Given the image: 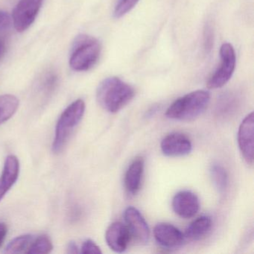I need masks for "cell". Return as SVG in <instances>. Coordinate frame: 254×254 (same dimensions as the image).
Wrapping results in <instances>:
<instances>
[{
    "label": "cell",
    "mask_w": 254,
    "mask_h": 254,
    "mask_svg": "<svg viewBox=\"0 0 254 254\" xmlns=\"http://www.w3.org/2000/svg\"><path fill=\"white\" fill-rule=\"evenodd\" d=\"M134 95V90L131 86L117 77H110L99 84L96 91V99L104 110L114 114L127 105Z\"/></svg>",
    "instance_id": "cell-1"
},
{
    "label": "cell",
    "mask_w": 254,
    "mask_h": 254,
    "mask_svg": "<svg viewBox=\"0 0 254 254\" xmlns=\"http://www.w3.org/2000/svg\"><path fill=\"white\" fill-rule=\"evenodd\" d=\"M209 100L210 95L206 90L191 92L175 101L166 111V116L180 121L194 120L206 110Z\"/></svg>",
    "instance_id": "cell-2"
},
{
    "label": "cell",
    "mask_w": 254,
    "mask_h": 254,
    "mask_svg": "<svg viewBox=\"0 0 254 254\" xmlns=\"http://www.w3.org/2000/svg\"><path fill=\"white\" fill-rule=\"evenodd\" d=\"M85 112V103L82 99H77L62 113L56 127L53 151L60 154L64 149L72 131L82 120Z\"/></svg>",
    "instance_id": "cell-3"
},
{
    "label": "cell",
    "mask_w": 254,
    "mask_h": 254,
    "mask_svg": "<svg viewBox=\"0 0 254 254\" xmlns=\"http://www.w3.org/2000/svg\"><path fill=\"white\" fill-rule=\"evenodd\" d=\"M101 50V44L97 39L89 35H80L72 45L69 66L77 72L89 70L99 61Z\"/></svg>",
    "instance_id": "cell-4"
},
{
    "label": "cell",
    "mask_w": 254,
    "mask_h": 254,
    "mask_svg": "<svg viewBox=\"0 0 254 254\" xmlns=\"http://www.w3.org/2000/svg\"><path fill=\"white\" fill-rule=\"evenodd\" d=\"M221 65L208 80V88L215 90L224 87L233 76L236 69V56L234 48L229 43H224L220 49Z\"/></svg>",
    "instance_id": "cell-5"
},
{
    "label": "cell",
    "mask_w": 254,
    "mask_h": 254,
    "mask_svg": "<svg viewBox=\"0 0 254 254\" xmlns=\"http://www.w3.org/2000/svg\"><path fill=\"white\" fill-rule=\"evenodd\" d=\"M44 0H20L13 10L12 23L18 32L27 30L36 20Z\"/></svg>",
    "instance_id": "cell-6"
},
{
    "label": "cell",
    "mask_w": 254,
    "mask_h": 254,
    "mask_svg": "<svg viewBox=\"0 0 254 254\" xmlns=\"http://www.w3.org/2000/svg\"><path fill=\"white\" fill-rule=\"evenodd\" d=\"M254 113L248 114L239 126L238 132V143L239 149L247 163H254Z\"/></svg>",
    "instance_id": "cell-7"
},
{
    "label": "cell",
    "mask_w": 254,
    "mask_h": 254,
    "mask_svg": "<svg viewBox=\"0 0 254 254\" xmlns=\"http://www.w3.org/2000/svg\"><path fill=\"white\" fill-rule=\"evenodd\" d=\"M124 218L130 236L138 243H148L150 238L149 227L140 212L133 206H129L125 211Z\"/></svg>",
    "instance_id": "cell-8"
},
{
    "label": "cell",
    "mask_w": 254,
    "mask_h": 254,
    "mask_svg": "<svg viewBox=\"0 0 254 254\" xmlns=\"http://www.w3.org/2000/svg\"><path fill=\"white\" fill-rule=\"evenodd\" d=\"M160 148L162 152L168 157H183L191 153L192 145L185 134L175 132L163 138Z\"/></svg>",
    "instance_id": "cell-9"
},
{
    "label": "cell",
    "mask_w": 254,
    "mask_h": 254,
    "mask_svg": "<svg viewBox=\"0 0 254 254\" xmlns=\"http://www.w3.org/2000/svg\"><path fill=\"white\" fill-rule=\"evenodd\" d=\"M174 212L183 218H190L197 214L200 209L198 197L191 191H181L172 200Z\"/></svg>",
    "instance_id": "cell-10"
},
{
    "label": "cell",
    "mask_w": 254,
    "mask_h": 254,
    "mask_svg": "<svg viewBox=\"0 0 254 254\" xmlns=\"http://www.w3.org/2000/svg\"><path fill=\"white\" fill-rule=\"evenodd\" d=\"M156 241L164 248H176L185 242V236L179 229L168 223H159L154 227Z\"/></svg>",
    "instance_id": "cell-11"
},
{
    "label": "cell",
    "mask_w": 254,
    "mask_h": 254,
    "mask_svg": "<svg viewBox=\"0 0 254 254\" xmlns=\"http://www.w3.org/2000/svg\"><path fill=\"white\" fill-rule=\"evenodd\" d=\"M130 232L127 226L121 222H114L107 229L105 240L108 247L116 253L126 251L130 242Z\"/></svg>",
    "instance_id": "cell-12"
},
{
    "label": "cell",
    "mask_w": 254,
    "mask_h": 254,
    "mask_svg": "<svg viewBox=\"0 0 254 254\" xmlns=\"http://www.w3.org/2000/svg\"><path fill=\"white\" fill-rule=\"evenodd\" d=\"M20 175V162L15 155H9L5 159L3 170L0 176V202L15 184Z\"/></svg>",
    "instance_id": "cell-13"
},
{
    "label": "cell",
    "mask_w": 254,
    "mask_h": 254,
    "mask_svg": "<svg viewBox=\"0 0 254 254\" xmlns=\"http://www.w3.org/2000/svg\"><path fill=\"white\" fill-rule=\"evenodd\" d=\"M144 172V160L142 157L135 159L129 166L125 177V186L127 192L136 194L140 190Z\"/></svg>",
    "instance_id": "cell-14"
},
{
    "label": "cell",
    "mask_w": 254,
    "mask_h": 254,
    "mask_svg": "<svg viewBox=\"0 0 254 254\" xmlns=\"http://www.w3.org/2000/svg\"><path fill=\"white\" fill-rule=\"evenodd\" d=\"M212 227V220L207 215L196 218L186 229L184 236L190 240L196 241L204 237Z\"/></svg>",
    "instance_id": "cell-15"
},
{
    "label": "cell",
    "mask_w": 254,
    "mask_h": 254,
    "mask_svg": "<svg viewBox=\"0 0 254 254\" xmlns=\"http://www.w3.org/2000/svg\"><path fill=\"white\" fill-rule=\"evenodd\" d=\"M19 103V99L13 95L0 96V125L9 120L15 114Z\"/></svg>",
    "instance_id": "cell-16"
},
{
    "label": "cell",
    "mask_w": 254,
    "mask_h": 254,
    "mask_svg": "<svg viewBox=\"0 0 254 254\" xmlns=\"http://www.w3.org/2000/svg\"><path fill=\"white\" fill-rule=\"evenodd\" d=\"M34 241L32 235L26 234L17 236L8 243L5 249L6 254H20L27 252Z\"/></svg>",
    "instance_id": "cell-17"
},
{
    "label": "cell",
    "mask_w": 254,
    "mask_h": 254,
    "mask_svg": "<svg viewBox=\"0 0 254 254\" xmlns=\"http://www.w3.org/2000/svg\"><path fill=\"white\" fill-rule=\"evenodd\" d=\"M211 177L212 182L219 192H224L227 187L228 178L227 172L223 166L219 164H214L211 166Z\"/></svg>",
    "instance_id": "cell-18"
},
{
    "label": "cell",
    "mask_w": 254,
    "mask_h": 254,
    "mask_svg": "<svg viewBox=\"0 0 254 254\" xmlns=\"http://www.w3.org/2000/svg\"><path fill=\"white\" fill-rule=\"evenodd\" d=\"M53 249L51 239L46 235H43L33 241L26 253L29 254H46L51 252Z\"/></svg>",
    "instance_id": "cell-19"
},
{
    "label": "cell",
    "mask_w": 254,
    "mask_h": 254,
    "mask_svg": "<svg viewBox=\"0 0 254 254\" xmlns=\"http://www.w3.org/2000/svg\"><path fill=\"white\" fill-rule=\"evenodd\" d=\"M139 0H117L115 8H114V16L115 18L119 19L130 12Z\"/></svg>",
    "instance_id": "cell-20"
},
{
    "label": "cell",
    "mask_w": 254,
    "mask_h": 254,
    "mask_svg": "<svg viewBox=\"0 0 254 254\" xmlns=\"http://www.w3.org/2000/svg\"><path fill=\"white\" fill-rule=\"evenodd\" d=\"M214 31L212 24L206 23L203 29V49L205 53H209L213 47Z\"/></svg>",
    "instance_id": "cell-21"
},
{
    "label": "cell",
    "mask_w": 254,
    "mask_h": 254,
    "mask_svg": "<svg viewBox=\"0 0 254 254\" xmlns=\"http://www.w3.org/2000/svg\"><path fill=\"white\" fill-rule=\"evenodd\" d=\"M81 254H102L100 248L91 239H87L84 243L82 244V246L81 248Z\"/></svg>",
    "instance_id": "cell-22"
},
{
    "label": "cell",
    "mask_w": 254,
    "mask_h": 254,
    "mask_svg": "<svg viewBox=\"0 0 254 254\" xmlns=\"http://www.w3.org/2000/svg\"><path fill=\"white\" fill-rule=\"evenodd\" d=\"M58 83V76L56 74L50 73L46 75L44 78V82L42 84L43 88L44 91L47 93L53 91L56 87V84Z\"/></svg>",
    "instance_id": "cell-23"
},
{
    "label": "cell",
    "mask_w": 254,
    "mask_h": 254,
    "mask_svg": "<svg viewBox=\"0 0 254 254\" xmlns=\"http://www.w3.org/2000/svg\"><path fill=\"white\" fill-rule=\"evenodd\" d=\"M12 23V18L8 13L0 11V29H8Z\"/></svg>",
    "instance_id": "cell-24"
},
{
    "label": "cell",
    "mask_w": 254,
    "mask_h": 254,
    "mask_svg": "<svg viewBox=\"0 0 254 254\" xmlns=\"http://www.w3.org/2000/svg\"><path fill=\"white\" fill-rule=\"evenodd\" d=\"M8 233V227L6 224L0 222V248L3 245Z\"/></svg>",
    "instance_id": "cell-25"
},
{
    "label": "cell",
    "mask_w": 254,
    "mask_h": 254,
    "mask_svg": "<svg viewBox=\"0 0 254 254\" xmlns=\"http://www.w3.org/2000/svg\"><path fill=\"white\" fill-rule=\"evenodd\" d=\"M66 253L69 254H78L79 253L78 245L74 241H71L68 243L67 247H66Z\"/></svg>",
    "instance_id": "cell-26"
},
{
    "label": "cell",
    "mask_w": 254,
    "mask_h": 254,
    "mask_svg": "<svg viewBox=\"0 0 254 254\" xmlns=\"http://www.w3.org/2000/svg\"><path fill=\"white\" fill-rule=\"evenodd\" d=\"M5 51V43L3 41H0V59L3 56L4 53Z\"/></svg>",
    "instance_id": "cell-27"
}]
</instances>
